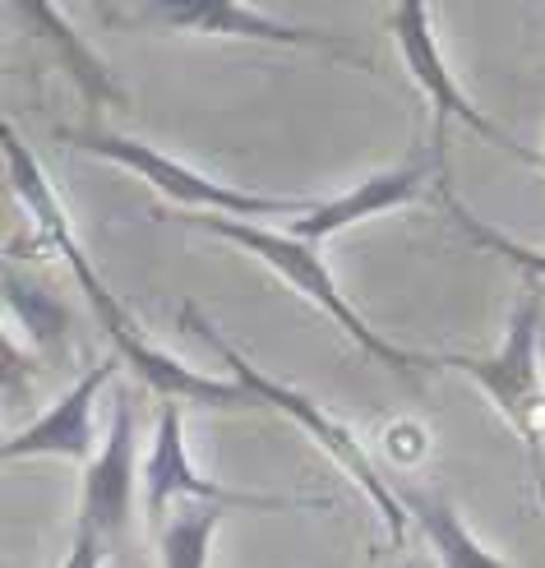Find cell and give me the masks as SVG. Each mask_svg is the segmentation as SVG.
Segmentation results:
<instances>
[{"instance_id": "1", "label": "cell", "mask_w": 545, "mask_h": 568, "mask_svg": "<svg viewBox=\"0 0 545 568\" xmlns=\"http://www.w3.org/2000/svg\"><path fill=\"white\" fill-rule=\"evenodd\" d=\"M0 139H6V162H10L14 194L23 199V209L33 213L42 241L70 264L83 301L93 305V315H98V324L107 328L111 347H117V356H121L125 371H134L143 384H149V388L162 397V403L218 407V412H250V407H260V403L250 397V388H241L236 379H218V375H204V371H190L185 361H176L171 352L153 347V337H143L139 320L125 310L121 296H111V287H107L102 273H98L93 260H89V250L79 245L65 204L55 199V190H51V181H47V172H42V162L33 158V149L23 144V134L14 130V121L0 125Z\"/></svg>"}, {"instance_id": "2", "label": "cell", "mask_w": 545, "mask_h": 568, "mask_svg": "<svg viewBox=\"0 0 545 568\" xmlns=\"http://www.w3.org/2000/svg\"><path fill=\"white\" fill-rule=\"evenodd\" d=\"M181 324L190 328V333H199L209 343V352L232 371V379L241 384V388H250V397L260 407H269V412H277V416H286L292 425H301V430L320 444L329 458L347 471L352 480H356V490L380 508V518H384V531H388V541H393V550H403L407 546V523H412V514L403 508V495H397V486H388L384 480V471L375 467V453H370L365 444H361V435L352 430V425H342L329 407H320L310 393H301V388H292V384H282V379H273V375H264L254 361H245L226 337L204 320V310L199 305H181Z\"/></svg>"}, {"instance_id": "3", "label": "cell", "mask_w": 545, "mask_h": 568, "mask_svg": "<svg viewBox=\"0 0 545 568\" xmlns=\"http://www.w3.org/2000/svg\"><path fill=\"white\" fill-rule=\"evenodd\" d=\"M185 222H194L199 232H209L218 241H232L241 250H250L260 264H269L286 287H292L296 296H305L314 310H320L324 320H333L342 333L352 337V343L370 356L388 365V371L397 375H416V371H440V356H416L407 347L388 343L384 333H375V324H365L361 310L342 296L337 277L329 268V260L320 254V245H310L292 232H282V226H269V222H245V217H218V213H185Z\"/></svg>"}, {"instance_id": "4", "label": "cell", "mask_w": 545, "mask_h": 568, "mask_svg": "<svg viewBox=\"0 0 545 568\" xmlns=\"http://www.w3.org/2000/svg\"><path fill=\"white\" fill-rule=\"evenodd\" d=\"M61 139L83 153V158H102L117 162L139 181H149L158 194H166L171 204H181L185 213H218V217H245V222H269V217H301L314 209V199H286V194H254L241 185H222L199 166L171 158L143 139L130 134H111V130H61Z\"/></svg>"}, {"instance_id": "5", "label": "cell", "mask_w": 545, "mask_h": 568, "mask_svg": "<svg viewBox=\"0 0 545 568\" xmlns=\"http://www.w3.org/2000/svg\"><path fill=\"white\" fill-rule=\"evenodd\" d=\"M448 371H463L495 412L508 420V430L518 435L532 453L545 448V379H541V292L527 287L518 292V305L508 315L504 343L491 356H440Z\"/></svg>"}, {"instance_id": "6", "label": "cell", "mask_w": 545, "mask_h": 568, "mask_svg": "<svg viewBox=\"0 0 545 568\" xmlns=\"http://www.w3.org/2000/svg\"><path fill=\"white\" fill-rule=\"evenodd\" d=\"M176 504H218V508H254V514H292V508H329L324 495H245L232 490L222 480H209L190 458V439H185V416L181 403H162L158 430L149 463H143V514L149 527L158 531Z\"/></svg>"}, {"instance_id": "7", "label": "cell", "mask_w": 545, "mask_h": 568, "mask_svg": "<svg viewBox=\"0 0 545 568\" xmlns=\"http://www.w3.org/2000/svg\"><path fill=\"white\" fill-rule=\"evenodd\" d=\"M388 28H393L397 51H403V65H407L412 83L425 93L430 111H435V130H448V121H457V125H467L476 139H485V144L504 149L508 158H523V162L541 166V153H536V149H523L518 139H513L508 130H499V125L463 93V83H457V74L448 70L444 51H440L435 14H430V6H397V10L388 14Z\"/></svg>"}, {"instance_id": "8", "label": "cell", "mask_w": 545, "mask_h": 568, "mask_svg": "<svg viewBox=\"0 0 545 568\" xmlns=\"http://www.w3.org/2000/svg\"><path fill=\"white\" fill-rule=\"evenodd\" d=\"M117 365H121V356H98L38 420H28L19 435L6 439L0 458L6 463L61 458V463L89 467L102 453V444H98V397L111 384V375H117Z\"/></svg>"}, {"instance_id": "9", "label": "cell", "mask_w": 545, "mask_h": 568, "mask_svg": "<svg viewBox=\"0 0 545 568\" xmlns=\"http://www.w3.org/2000/svg\"><path fill=\"white\" fill-rule=\"evenodd\" d=\"M134 19L143 23H166V28H190V33H209V38H245V42H269V47H296V51H324L337 55L347 65L370 70V55L356 51L352 42H342L337 33L324 28H305V23H286L277 14L250 10V6H139Z\"/></svg>"}, {"instance_id": "10", "label": "cell", "mask_w": 545, "mask_h": 568, "mask_svg": "<svg viewBox=\"0 0 545 568\" xmlns=\"http://www.w3.org/2000/svg\"><path fill=\"white\" fill-rule=\"evenodd\" d=\"M435 166H444V130H435V139H430V149L397 162V166H384V172L356 181L347 194L337 199H324V204H314L310 213H301L286 232L310 241V245H324L329 236L347 232V226L375 217V213H388V209H403L412 204V199H421V190L430 185V172Z\"/></svg>"}, {"instance_id": "11", "label": "cell", "mask_w": 545, "mask_h": 568, "mask_svg": "<svg viewBox=\"0 0 545 568\" xmlns=\"http://www.w3.org/2000/svg\"><path fill=\"white\" fill-rule=\"evenodd\" d=\"M134 490H139V435H134V393H117V416L107 425L102 453L83 467V495H79V518L83 527L102 531L107 541H121L130 514H134Z\"/></svg>"}, {"instance_id": "12", "label": "cell", "mask_w": 545, "mask_h": 568, "mask_svg": "<svg viewBox=\"0 0 545 568\" xmlns=\"http://www.w3.org/2000/svg\"><path fill=\"white\" fill-rule=\"evenodd\" d=\"M397 495H403V508L412 514V523L421 527L430 550L440 555V568H513L499 550H491L463 523V514H457V504L448 495L421 490V486H397Z\"/></svg>"}, {"instance_id": "13", "label": "cell", "mask_w": 545, "mask_h": 568, "mask_svg": "<svg viewBox=\"0 0 545 568\" xmlns=\"http://www.w3.org/2000/svg\"><path fill=\"white\" fill-rule=\"evenodd\" d=\"M6 305L14 315V328L28 333V343L38 347L42 361L70 356V305L51 287H42L38 277H28L19 260L6 264Z\"/></svg>"}, {"instance_id": "14", "label": "cell", "mask_w": 545, "mask_h": 568, "mask_svg": "<svg viewBox=\"0 0 545 568\" xmlns=\"http://www.w3.org/2000/svg\"><path fill=\"white\" fill-rule=\"evenodd\" d=\"M14 10L38 28L42 42H47L55 55H61L65 74L79 83V93H83V98L98 102V106H125V89L107 74V65L98 61V55L74 38V28H70V19H65L61 10H51V6H14Z\"/></svg>"}, {"instance_id": "15", "label": "cell", "mask_w": 545, "mask_h": 568, "mask_svg": "<svg viewBox=\"0 0 545 568\" xmlns=\"http://www.w3.org/2000/svg\"><path fill=\"white\" fill-rule=\"evenodd\" d=\"M435 199H440V209L448 213V222L463 232L476 250H485V254H495V260H504V264H513L523 277H527V287H536L541 296H545V250H536V245H523V241H513V236H504V232H495V226H485L463 199H457V190H453V181H448V172H440V181H435Z\"/></svg>"}, {"instance_id": "16", "label": "cell", "mask_w": 545, "mask_h": 568, "mask_svg": "<svg viewBox=\"0 0 545 568\" xmlns=\"http://www.w3.org/2000/svg\"><path fill=\"white\" fill-rule=\"evenodd\" d=\"M218 518H222L218 504H176L171 508V518L158 527L162 568H209Z\"/></svg>"}, {"instance_id": "17", "label": "cell", "mask_w": 545, "mask_h": 568, "mask_svg": "<svg viewBox=\"0 0 545 568\" xmlns=\"http://www.w3.org/2000/svg\"><path fill=\"white\" fill-rule=\"evenodd\" d=\"M380 444L384 453L397 463V467H416L425 453H430V435H425V425L412 420V416H393L384 430H380Z\"/></svg>"}, {"instance_id": "18", "label": "cell", "mask_w": 545, "mask_h": 568, "mask_svg": "<svg viewBox=\"0 0 545 568\" xmlns=\"http://www.w3.org/2000/svg\"><path fill=\"white\" fill-rule=\"evenodd\" d=\"M107 536L93 531V527H83L74 523V536H70V550L61 559V568H107Z\"/></svg>"}, {"instance_id": "19", "label": "cell", "mask_w": 545, "mask_h": 568, "mask_svg": "<svg viewBox=\"0 0 545 568\" xmlns=\"http://www.w3.org/2000/svg\"><path fill=\"white\" fill-rule=\"evenodd\" d=\"M532 467H536V486H541V504H545V453H532Z\"/></svg>"}, {"instance_id": "20", "label": "cell", "mask_w": 545, "mask_h": 568, "mask_svg": "<svg viewBox=\"0 0 545 568\" xmlns=\"http://www.w3.org/2000/svg\"><path fill=\"white\" fill-rule=\"evenodd\" d=\"M397 568H425L421 559H403V564H397Z\"/></svg>"}, {"instance_id": "21", "label": "cell", "mask_w": 545, "mask_h": 568, "mask_svg": "<svg viewBox=\"0 0 545 568\" xmlns=\"http://www.w3.org/2000/svg\"><path fill=\"white\" fill-rule=\"evenodd\" d=\"M541 172H545V153H541Z\"/></svg>"}]
</instances>
